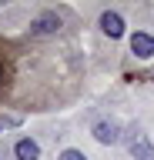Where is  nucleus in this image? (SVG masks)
I'll list each match as a JSON object with an SVG mask.
<instances>
[{
	"label": "nucleus",
	"instance_id": "obj_1",
	"mask_svg": "<svg viewBox=\"0 0 154 160\" xmlns=\"http://www.w3.org/2000/svg\"><path fill=\"white\" fill-rule=\"evenodd\" d=\"M57 30H61V17L50 13V10L40 13V17L30 23V33H34V37H50V33H57Z\"/></svg>",
	"mask_w": 154,
	"mask_h": 160
},
{
	"label": "nucleus",
	"instance_id": "obj_3",
	"mask_svg": "<svg viewBox=\"0 0 154 160\" xmlns=\"http://www.w3.org/2000/svg\"><path fill=\"white\" fill-rule=\"evenodd\" d=\"M101 30H104L111 40L124 37V20H121V13H114V10H104V13H101Z\"/></svg>",
	"mask_w": 154,
	"mask_h": 160
},
{
	"label": "nucleus",
	"instance_id": "obj_5",
	"mask_svg": "<svg viewBox=\"0 0 154 160\" xmlns=\"http://www.w3.org/2000/svg\"><path fill=\"white\" fill-rule=\"evenodd\" d=\"M94 137L101 140V143H117V123H107V120H101V123H94Z\"/></svg>",
	"mask_w": 154,
	"mask_h": 160
},
{
	"label": "nucleus",
	"instance_id": "obj_6",
	"mask_svg": "<svg viewBox=\"0 0 154 160\" xmlns=\"http://www.w3.org/2000/svg\"><path fill=\"white\" fill-rule=\"evenodd\" d=\"M131 157H134V160H154V147H151L144 137H134V140H131Z\"/></svg>",
	"mask_w": 154,
	"mask_h": 160
},
{
	"label": "nucleus",
	"instance_id": "obj_4",
	"mask_svg": "<svg viewBox=\"0 0 154 160\" xmlns=\"http://www.w3.org/2000/svg\"><path fill=\"white\" fill-rule=\"evenodd\" d=\"M13 157H17V160H40V147H37V140L20 137L17 143H13Z\"/></svg>",
	"mask_w": 154,
	"mask_h": 160
},
{
	"label": "nucleus",
	"instance_id": "obj_2",
	"mask_svg": "<svg viewBox=\"0 0 154 160\" xmlns=\"http://www.w3.org/2000/svg\"><path fill=\"white\" fill-rule=\"evenodd\" d=\"M131 53L141 60H151L154 57V37L151 33H144V30H137V33H131Z\"/></svg>",
	"mask_w": 154,
	"mask_h": 160
},
{
	"label": "nucleus",
	"instance_id": "obj_8",
	"mask_svg": "<svg viewBox=\"0 0 154 160\" xmlns=\"http://www.w3.org/2000/svg\"><path fill=\"white\" fill-rule=\"evenodd\" d=\"M0 80H3V63H0Z\"/></svg>",
	"mask_w": 154,
	"mask_h": 160
},
{
	"label": "nucleus",
	"instance_id": "obj_7",
	"mask_svg": "<svg viewBox=\"0 0 154 160\" xmlns=\"http://www.w3.org/2000/svg\"><path fill=\"white\" fill-rule=\"evenodd\" d=\"M61 160H87V157H84L81 150H64V153H61Z\"/></svg>",
	"mask_w": 154,
	"mask_h": 160
}]
</instances>
